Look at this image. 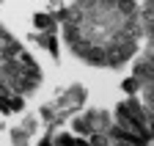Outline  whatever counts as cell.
Masks as SVG:
<instances>
[{
    "label": "cell",
    "mask_w": 154,
    "mask_h": 146,
    "mask_svg": "<svg viewBox=\"0 0 154 146\" xmlns=\"http://www.w3.org/2000/svg\"><path fill=\"white\" fill-rule=\"evenodd\" d=\"M83 52H85V58H88L91 64H102V61H105V52L96 50V47H94V50H83Z\"/></svg>",
    "instance_id": "6da1fadb"
},
{
    "label": "cell",
    "mask_w": 154,
    "mask_h": 146,
    "mask_svg": "<svg viewBox=\"0 0 154 146\" xmlns=\"http://www.w3.org/2000/svg\"><path fill=\"white\" fill-rule=\"evenodd\" d=\"M91 146H107V138L105 135H94L91 138Z\"/></svg>",
    "instance_id": "7a4b0ae2"
},
{
    "label": "cell",
    "mask_w": 154,
    "mask_h": 146,
    "mask_svg": "<svg viewBox=\"0 0 154 146\" xmlns=\"http://www.w3.org/2000/svg\"><path fill=\"white\" fill-rule=\"evenodd\" d=\"M119 8L121 11H132V0H119Z\"/></svg>",
    "instance_id": "3957f363"
},
{
    "label": "cell",
    "mask_w": 154,
    "mask_h": 146,
    "mask_svg": "<svg viewBox=\"0 0 154 146\" xmlns=\"http://www.w3.org/2000/svg\"><path fill=\"white\" fill-rule=\"evenodd\" d=\"M47 22H50V20H47V17H44V14H38V17H36V25H38V28H44Z\"/></svg>",
    "instance_id": "277c9868"
},
{
    "label": "cell",
    "mask_w": 154,
    "mask_h": 146,
    "mask_svg": "<svg viewBox=\"0 0 154 146\" xmlns=\"http://www.w3.org/2000/svg\"><path fill=\"white\" fill-rule=\"evenodd\" d=\"M124 88H127V91H135V88H138V80H127Z\"/></svg>",
    "instance_id": "5b68a950"
},
{
    "label": "cell",
    "mask_w": 154,
    "mask_h": 146,
    "mask_svg": "<svg viewBox=\"0 0 154 146\" xmlns=\"http://www.w3.org/2000/svg\"><path fill=\"white\" fill-rule=\"evenodd\" d=\"M143 14H154V0H146V8H143Z\"/></svg>",
    "instance_id": "8992f818"
}]
</instances>
